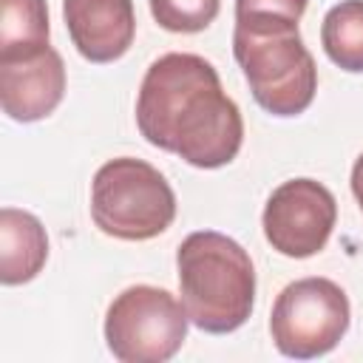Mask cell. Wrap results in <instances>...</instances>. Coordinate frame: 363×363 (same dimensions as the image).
Listing matches in <instances>:
<instances>
[{
  "label": "cell",
  "mask_w": 363,
  "mask_h": 363,
  "mask_svg": "<svg viewBox=\"0 0 363 363\" xmlns=\"http://www.w3.org/2000/svg\"><path fill=\"white\" fill-rule=\"evenodd\" d=\"M352 193H354V199H357V204L363 210V153L357 156V162L352 167Z\"/></svg>",
  "instance_id": "obj_15"
},
{
  "label": "cell",
  "mask_w": 363,
  "mask_h": 363,
  "mask_svg": "<svg viewBox=\"0 0 363 363\" xmlns=\"http://www.w3.org/2000/svg\"><path fill=\"white\" fill-rule=\"evenodd\" d=\"M221 0H150V14L164 31L196 34L218 17Z\"/></svg>",
  "instance_id": "obj_14"
},
{
  "label": "cell",
  "mask_w": 363,
  "mask_h": 363,
  "mask_svg": "<svg viewBox=\"0 0 363 363\" xmlns=\"http://www.w3.org/2000/svg\"><path fill=\"white\" fill-rule=\"evenodd\" d=\"M62 17L74 48L96 65L125 57L136 34L133 0H62Z\"/></svg>",
  "instance_id": "obj_9"
},
{
  "label": "cell",
  "mask_w": 363,
  "mask_h": 363,
  "mask_svg": "<svg viewBox=\"0 0 363 363\" xmlns=\"http://www.w3.org/2000/svg\"><path fill=\"white\" fill-rule=\"evenodd\" d=\"M136 125L153 147L201 170L230 164L244 142L241 111L224 94L218 71L187 51L150 62L136 96Z\"/></svg>",
  "instance_id": "obj_1"
},
{
  "label": "cell",
  "mask_w": 363,
  "mask_h": 363,
  "mask_svg": "<svg viewBox=\"0 0 363 363\" xmlns=\"http://www.w3.org/2000/svg\"><path fill=\"white\" fill-rule=\"evenodd\" d=\"M337 201L315 179H289L272 190L264 207V235L286 258L320 252L335 230Z\"/></svg>",
  "instance_id": "obj_7"
},
{
  "label": "cell",
  "mask_w": 363,
  "mask_h": 363,
  "mask_svg": "<svg viewBox=\"0 0 363 363\" xmlns=\"http://www.w3.org/2000/svg\"><path fill=\"white\" fill-rule=\"evenodd\" d=\"M187 309L176 295L136 284L111 301L105 343L122 363H164L187 340Z\"/></svg>",
  "instance_id": "obj_5"
},
{
  "label": "cell",
  "mask_w": 363,
  "mask_h": 363,
  "mask_svg": "<svg viewBox=\"0 0 363 363\" xmlns=\"http://www.w3.org/2000/svg\"><path fill=\"white\" fill-rule=\"evenodd\" d=\"M349 298L329 278H301L286 284L269 315V335L281 354L312 360L332 352L349 329Z\"/></svg>",
  "instance_id": "obj_6"
},
{
  "label": "cell",
  "mask_w": 363,
  "mask_h": 363,
  "mask_svg": "<svg viewBox=\"0 0 363 363\" xmlns=\"http://www.w3.org/2000/svg\"><path fill=\"white\" fill-rule=\"evenodd\" d=\"M65 96L62 57L48 45L45 51L0 62V105L14 122H37L54 113Z\"/></svg>",
  "instance_id": "obj_8"
},
{
  "label": "cell",
  "mask_w": 363,
  "mask_h": 363,
  "mask_svg": "<svg viewBox=\"0 0 363 363\" xmlns=\"http://www.w3.org/2000/svg\"><path fill=\"white\" fill-rule=\"evenodd\" d=\"M182 303L193 326L227 335L244 326L255 303V269L250 252L224 233H190L176 252Z\"/></svg>",
  "instance_id": "obj_2"
},
{
  "label": "cell",
  "mask_w": 363,
  "mask_h": 363,
  "mask_svg": "<svg viewBox=\"0 0 363 363\" xmlns=\"http://www.w3.org/2000/svg\"><path fill=\"white\" fill-rule=\"evenodd\" d=\"M233 54L255 102L272 116L303 113L318 91V68L298 31H233Z\"/></svg>",
  "instance_id": "obj_4"
},
{
  "label": "cell",
  "mask_w": 363,
  "mask_h": 363,
  "mask_svg": "<svg viewBox=\"0 0 363 363\" xmlns=\"http://www.w3.org/2000/svg\"><path fill=\"white\" fill-rule=\"evenodd\" d=\"M309 0H235V31L275 34L298 31Z\"/></svg>",
  "instance_id": "obj_13"
},
{
  "label": "cell",
  "mask_w": 363,
  "mask_h": 363,
  "mask_svg": "<svg viewBox=\"0 0 363 363\" xmlns=\"http://www.w3.org/2000/svg\"><path fill=\"white\" fill-rule=\"evenodd\" d=\"M91 218L111 238L147 241L173 224L176 193L145 159L119 156L105 162L91 182Z\"/></svg>",
  "instance_id": "obj_3"
},
{
  "label": "cell",
  "mask_w": 363,
  "mask_h": 363,
  "mask_svg": "<svg viewBox=\"0 0 363 363\" xmlns=\"http://www.w3.org/2000/svg\"><path fill=\"white\" fill-rule=\"evenodd\" d=\"M0 62L26 60L48 48L45 0H0Z\"/></svg>",
  "instance_id": "obj_11"
},
{
  "label": "cell",
  "mask_w": 363,
  "mask_h": 363,
  "mask_svg": "<svg viewBox=\"0 0 363 363\" xmlns=\"http://www.w3.org/2000/svg\"><path fill=\"white\" fill-rule=\"evenodd\" d=\"M48 258V235L37 216L3 207L0 210V281L6 286L26 284L40 275Z\"/></svg>",
  "instance_id": "obj_10"
},
{
  "label": "cell",
  "mask_w": 363,
  "mask_h": 363,
  "mask_svg": "<svg viewBox=\"0 0 363 363\" xmlns=\"http://www.w3.org/2000/svg\"><path fill=\"white\" fill-rule=\"evenodd\" d=\"M326 57L352 74H363V0H340L320 23Z\"/></svg>",
  "instance_id": "obj_12"
}]
</instances>
